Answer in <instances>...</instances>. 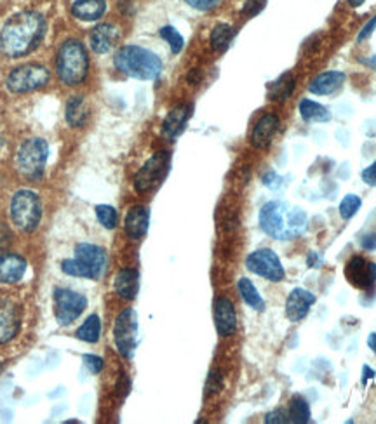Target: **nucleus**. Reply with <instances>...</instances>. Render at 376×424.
<instances>
[{
	"instance_id": "nucleus-3",
	"label": "nucleus",
	"mask_w": 376,
	"mask_h": 424,
	"mask_svg": "<svg viewBox=\"0 0 376 424\" xmlns=\"http://www.w3.org/2000/svg\"><path fill=\"white\" fill-rule=\"evenodd\" d=\"M114 63L122 74L138 81H154L155 77H159L163 70V61L159 56L140 45H125L118 49Z\"/></svg>"
},
{
	"instance_id": "nucleus-43",
	"label": "nucleus",
	"mask_w": 376,
	"mask_h": 424,
	"mask_svg": "<svg viewBox=\"0 0 376 424\" xmlns=\"http://www.w3.org/2000/svg\"><path fill=\"white\" fill-rule=\"evenodd\" d=\"M361 247L364 251H375L376 249V235L368 233L361 238Z\"/></svg>"
},
{
	"instance_id": "nucleus-33",
	"label": "nucleus",
	"mask_w": 376,
	"mask_h": 424,
	"mask_svg": "<svg viewBox=\"0 0 376 424\" xmlns=\"http://www.w3.org/2000/svg\"><path fill=\"white\" fill-rule=\"evenodd\" d=\"M160 37L169 44L173 54H178V52L183 49L185 45L183 37H181V33L178 32L176 28H173V26H163V28H160Z\"/></svg>"
},
{
	"instance_id": "nucleus-19",
	"label": "nucleus",
	"mask_w": 376,
	"mask_h": 424,
	"mask_svg": "<svg viewBox=\"0 0 376 424\" xmlns=\"http://www.w3.org/2000/svg\"><path fill=\"white\" fill-rule=\"evenodd\" d=\"M345 82V74L338 72V70H331V72H322L317 77L313 78L309 84V92L317 96H328L338 91Z\"/></svg>"
},
{
	"instance_id": "nucleus-29",
	"label": "nucleus",
	"mask_w": 376,
	"mask_h": 424,
	"mask_svg": "<svg viewBox=\"0 0 376 424\" xmlns=\"http://www.w3.org/2000/svg\"><path fill=\"white\" fill-rule=\"evenodd\" d=\"M289 421L296 424H305L309 423L312 417V410H310L309 402L303 399L302 395H295L289 402Z\"/></svg>"
},
{
	"instance_id": "nucleus-6",
	"label": "nucleus",
	"mask_w": 376,
	"mask_h": 424,
	"mask_svg": "<svg viewBox=\"0 0 376 424\" xmlns=\"http://www.w3.org/2000/svg\"><path fill=\"white\" fill-rule=\"evenodd\" d=\"M49 147L42 138H32L18 151V169L28 180H39L48 162Z\"/></svg>"
},
{
	"instance_id": "nucleus-22",
	"label": "nucleus",
	"mask_w": 376,
	"mask_h": 424,
	"mask_svg": "<svg viewBox=\"0 0 376 424\" xmlns=\"http://www.w3.org/2000/svg\"><path fill=\"white\" fill-rule=\"evenodd\" d=\"M26 271V261L16 254L0 256V282L2 284H14L21 280Z\"/></svg>"
},
{
	"instance_id": "nucleus-25",
	"label": "nucleus",
	"mask_w": 376,
	"mask_h": 424,
	"mask_svg": "<svg viewBox=\"0 0 376 424\" xmlns=\"http://www.w3.org/2000/svg\"><path fill=\"white\" fill-rule=\"evenodd\" d=\"M298 110L306 124H310V122H328L329 118H331V112H329V108L322 106L321 103L312 101V99H302V101H300Z\"/></svg>"
},
{
	"instance_id": "nucleus-34",
	"label": "nucleus",
	"mask_w": 376,
	"mask_h": 424,
	"mask_svg": "<svg viewBox=\"0 0 376 424\" xmlns=\"http://www.w3.org/2000/svg\"><path fill=\"white\" fill-rule=\"evenodd\" d=\"M96 216L100 223L103 224L108 230H114L117 226V211L110 205H98L96 207Z\"/></svg>"
},
{
	"instance_id": "nucleus-18",
	"label": "nucleus",
	"mask_w": 376,
	"mask_h": 424,
	"mask_svg": "<svg viewBox=\"0 0 376 424\" xmlns=\"http://www.w3.org/2000/svg\"><path fill=\"white\" fill-rule=\"evenodd\" d=\"M148 223H150V212L145 205H134L129 209L127 216H125V233L127 237L138 240V238L145 237L148 231Z\"/></svg>"
},
{
	"instance_id": "nucleus-50",
	"label": "nucleus",
	"mask_w": 376,
	"mask_h": 424,
	"mask_svg": "<svg viewBox=\"0 0 376 424\" xmlns=\"http://www.w3.org/2000/svg\"><path fill=\"white\" fill-rule=\"evenodd\" d=\"M347 2L352 6V8H359V6L364 4L366 0H347Z\"/></svg>"
},
{
	"instance_id": "nucleus-11",
	"label": "nucleus",
	"mask_w": 376,
	"mask_h": 424,
	"mask_svg": "<svg viewBox=\"0 0 376 424\" xmlns=\"http://www.w3.org/2000/svg\"><path fill=\"white\" fill-rule=\"evenodd\" d=\"M56 318L61 326H70L74 320L81 317L82 311L87 306V301L82 294L74 293L68 289H56Z\"/></svg>"
},
{
	"instance_id": "nucleus-8",
	"label": "nucleus",
	"mask_w": 376,
	"mask_h": 424,
	"mask_svg": "<svg viewBox=\"0 0 376 424\" xmlns=\"http://www.w3.org/2000/svg\"><path fill=\"white\" fill-rule=\"evenodd\" d=\"M49 70L42 65H25L12 70L8 77V89L11 92H28L48 84Z\"/></svg>"
},
{
	"instance_id": "nucleus-31",
	"label": "nucleus",
	"mask_w": 376,
	"mask_h": 424,
	"mask_svg": "<svg viewBox=\"0 0 376 424\" xmlns=\"http://www.w3.org/2000/svg\"><path fill=\"white\" fill-rule=\"evenodd\" d=\"M101 334V322L96 315H91V317L82 324V327H79L77 337L79 339L85 341V343H96L100 339Z\"/></svg>"
},
{
	"instance_id": "nucleus-27",
	"label": "nucleus",
	"mask_w": 376,
	"mask_h": 424,
	"mask_svg": "<svg viewBox=\"0 0 376 424\" xmlns=\"http://www.w3.org/2000/svg\"><path fill=\"white\" fill-rule=\"evenodd\" d=\"M237 289H239L240 296H242L244 303H246L247 306L253 308V310L256 311L265 310V301H263V297L260 296L258 289H256V286L249 280V278L246 277L239 278V282H237Z\"/></svg>"
},
{
	"instance_id": "nucleus-2",
	"label": "nucleus",
	"mask_w": 376,
	"mask_h": 424,
	"mask_svg": "<svg viewBox=\"0 0 376 424\" xmlns=\"http://www.w3.org/2000/svg\"><path fill=\"white\" fill-rule=\"evenodd\" d=\"M260 226L275 240H295L309 228V218L302 207H291L286 202H267L260 209Z\"/></svg>"
},
{
	"instance_id": "nucleus-26",
	"label": "nucleus",
	"mask_w": 376,
	"mask_h": 424,
	"mask_svg": "<svg viewBox=\"0 0 376 424\" xmlns=\"http://www.w3.org/2000/svg\"><path fill=\"white\" fill-rule=\"evenodd\" d=\"M296 87V77L291 74V72H286L284 75H280L269 89V98L272 101H286L288 98H291L293 91Z\"/></svg>"
},
{
	"instance_id": "nucleus-41",
	"label": "nucleus",
	"mask_w": 376,
	"mask_h": 424,
	"mask_svg": "<svg viewBox=\"0 0 376 424\" xmlns=\"http://www.w3.org/2000/svg\"><path fill=\"white\" fill-rule=\"evenodd\" d=\"M375 28H376V16H375V18L369 19V21L366 23L364 26H362V30L359 32V35H357V42H364L366 39L371 37L373 32H375Z\"/></svg>"
},
{
	"instance_id": "nucleus-40",
	"label": "nucleus",
	"mask_w": 376,
	"mask_h": 424,
	"mask_svg": "<svg viewBox=\"0 0 376 424\" xmlns=\"http://www.w3.org/2000/svg\"><path fill=\"white\" fill-rule=\"evenodd\" d=\"M361 178L369 187H376V160L361 172Z\"/></svg>"
},
{
	"instance_id": "nucleus-17",
	"label": "nucleus",
	"mask_w": 376,
	"mask_h": 424,
	"mask_svg": "<svg viewBox=\"0 0 376 424\" xmlns=\"http://www.w3.org/2000/svg\"><path fill=\"white\" fill-rule=\"evenodd\" d=\"M277 129H279V117L275 114L262 115L251 132V145L255 148H267Z\"/></svg>"
},
{
	"instance_id": "nucleus-44",
	"label": "nucleus",
	"mask_w": 376,
	"mask_h": 424,
	"mask_svg": "<svg viewBox=\"0 0 376 424\" xmlns=\"http://www.w3.org/2000/svg\"><path fill=\"white\" fill-rule=\"evenodd\" d=\"M11 242V231L6 224H0V251L6 249Z\"/></svg>"
},
{
	"instance_id": "nucleus-15",
	"label": "nucleus",
	"mask_w": 376,
	"mask_h": 424,
	"mask_svg": "<svg viewBox=\"0 0 376 424\" xmlns=\"http://www.w3.org/2000/svg\"><path fill=\"white\" fill-rule=\"evenodd\" d=\"M315 301L317 299H315V296L310 290L296 287V289L289 293L288 299H286V317L291 322H300V320H303L309 315Z\"/></svg>"
},
{
	"instance_id": "nucleus-46",
	"label": "nucleus",
	"mask_w": 376,
	"mask_h": 424,
	"mask_svg": "<svg viewBox=\"0 0 376 424\" xmlns=\"http://www.w3.org/2000/svg\"><path fill=\"white\" fill-rule=\"evenodd\" d=\"M375 376H376V372L371 369V367H369V365L362 367V377H361L362 386H366V384H368V381L373 379V377H375Z\"/></svg>"
},
{
	"instance_id": "nucleus-20",
	"label": "nucleus",
	"mask_w": 376,
	"mask_h": 424,
	"mask_svg": "<svg viewBox=\"0 0 376 424\" xmlns=\"http://www.w3.org/2000/svg\"><path fill=\"white\" fill-rule=\"evenodd\" d=\"M190 115H192V106L190 105H180L176 106V108H173L163 124L164 138L169 139V141L178 138V136L181 134V131L185 129V124L188 122Z\"/></svg>"
},
{
	"instance_id": "nucleus-14",
	"label": "nucleus",
	"mask_w": 376,
	"mask_h": 424,
	"mask_svg": "<svg viewBox=\"0 0 376 424\" xmlns=\"http://www.w3.org/2000/svg\"><path fill=\"white\" fill-rule=\"evenodd\" d=\"M214 326L222 337H230L237 330V313L232 301L225 296L214 301Z\"/></svg>"
},
{
	"instance_id": "nucleus-32",
	"label": "nucleus",
	"mask_w": 376,
	"mask_h": 424,
	"mask_svg": "<svg viewBox=\"0 0 376 424\" xmlns=\"http://www.w3.org/2000/svg\"><path fill=\"white\" fill-rule=\"evenodd\" d=\"M361 205H362V200L357 197V195L348 193L347 197L340 202L338 211H340V216H342V220H345V221L352 220V218H354L355 214L359 212Z\"/></svg>"
},
{
	"instance_id": "nucleus-4",
	"label": "nucleus",
	"mask_w": 376,
	"mask_h": 424,
	"mask_svg": "<svg viewBox=\"0 0 376 424\" xmlns=\"http://www.w3.org/2000/svg\"><path fill=\"white\" fill-rule=\"evenodd\" d=\"M87 54L81 42L67 41L61 45L56 59V72L63 84L79 85L87 75Z\"/></svg>"
},
{
	"instance_id": "nucleus-42",
	"label": "nucleus",
	"mask_w": 376,
	"mask_h": 424,
	"mask_svg": "<svg viewBox=\"0 0 376 424\" xmlns=\"http://www.w3.org/2000/svg\"><path fill=\"white\" fill-rule=\"evenodd\" d=\"M115 390H117V395L118 396H125V395H127V393H129V390H131L129 377L125 376V374H121V377H118L117 386H115Z\"/></svg>"
},
{
	"instance_id": "nucleus-24",
	"label": "nucleus",
	"mask_w": 376,
	"mask_h": 424,
	"mask_svg": "<svg viewBox=\"0 0 376 424\" xmlns=\"http://www.w3.org/2000/svg\"><path fill=\"white\" fill-rule=\"evenodd\" d=\"M107 2L105 0H77L72 8L75 18L84 19V21H94L105 14Z\"/></svg>"
},
{
	"instance_id": "nucleus-9",
	"label": "nucleus",
	"mask_w": 376,
	"mask_h": 424,
	"mask_svg": "<svg viewBox=\"0 0 376 424\" xmlns=\"http://www.w3.org/2000/svg\"><path fill=\"white\" fill-rule=\"evenodd\" d=\"M75 263L79 266V277L100 280L107 268V253L92 244H81L75 251Z\"/></svg>"
},
{
	"instance_id": "nucleus-37",
	"label": "nucleus",
	"mask_w": 376,
	"mask_h": 424,
	"mask_svg": "<svg viewBox=\"0 0 376 424\" xmlns=\"http://www.w3.org/2000/svg\"><path fill=\"white\" fill-rule=\"evenodd\" d=\"M267 424H286L289 423V414L282 409H275L265 416Z\"/></svg>"
},
{
	"instance_id": "nucleus-5",
	"label": "nucleus",
	"mask_w": 376,
	"mask_h": 424,
	"mask_svg": "<svg viewBox=\"0 0 376 424\" xmlns=\"http://www.w3.org/2000/svg\"><path fill=\"white\" fill-rule=\"evenodd\" d=\"M42 207L37 195L30 190H21L12 197L11 218L12 223L23 231H34L41 223Z\"/></svg>"
},
{
	"instance_id": "nucleus-35",
	"label": "nucleus",
	"mask_w": 376,
	"mask_h": 424,
	"mask_svg": "<svg viewBox=\"0 0 376 424\" xmlns=\"http://www.w3.org/2000/svg\"><path fill=\"white\" fill-rule=\"evenodd\" d=\"M223 386V376L220 370H211L209 377H207L206 383V395H213V393H218L222 390Z\"/></svg>"
},
{
	"instance_id": "nucleus-23",
	"label": "nucleus",
	"mask_w": 376,
	"mask_h": 424,
	"mask_svg": "<svg viewBox=\"0 0 376 424\" xmlns=\"http://www.w3.org/2000/svg\"><path fill=\"white\" fill-rule=\"evenodd\" d=\"M118 39V32L114 25H105L96 26V28L91 32V47L92 51L98 52V54H105V52L110 51L115 45Z\"/></svg>"
},
{
	"instance_id": "nucleus-48",
	"label": "nucleus",
	"mask_w": 376,
	"mask_h": 424,
	"mask_svg": "<svg viewBox=\"0 0 376 424\" xmlns=\"http://www.w3.org/2000/svg\"><path fill=\"white\" fill-rule=\"evenodd\" d=\"M361 61L364 63L366 66H369V68L376 72V56H371V58H361Z\"/></svg>"
},
{
	"instance_id": "nucleus-47",
	"label": "nucleus",
	"mask_w": 376,
	"mask_h": 424,
	"mask_svg": "<svg viewBox=\"0 0 376 424\" xmlns=\"http://www.w3.org/2000/svg\"><path fill=\"white\" fill-rule=\"evenodd\" d=\"M199 81H200V72L197 68H194L192 72L188 74V82L196 85V84H199Z\"/></svg>"
},
{
	"instance_id": "nucleus-12",
	"label": "nucleus",
	"mask_w": 376,
	"mask_h": 424,
	"mask_svg": "<svg viewBox=\"0 0 376 424\" xmlns=\"http://www.w3.org/2000/svg\"><path fill=\"white\" fill-rule=\"evenodd\" d=\"M167 165H169V155H167V151L155 153L154 157L138 171L136 178H134V188H136V191L145 193V191L152 190V188L166 176Z\"/></svg>"
},
{
	"instance_id": "nucleus-7",
	"label": "nucleus",
	"mask_w": 376,
	"mask_h": 424,
	"mask_svg": "<svg viewBox=\"0 0 376 424\" xmlns=\"http://www.w3.org/2000/svg\"><path fill=\"white\" fill-rule=\"evenodd\" d=\"M138 337V315L133 308L121 311L114 326V339L118 353L125 359H131L136 350Z\"/></svg>"
},
{
	"instance_id": "nucleus-21",
	"label": "nucleus",
	"mask_w": 376,
	"mask_h": 424,
	"mask_svg": "<svg viewBox=\"0 0 376 424\" xmlns=\"http://www.w3.org/2000/svg\"><path fill=\"white\" fill-rule=\"evenodd\" d=\"M138 286H140V275L133 268H124V270L118 271L114 282L117 296L125 301H133L136 297Z\"/></svg>"
},
{
	"instance_id": "nucleus-36",
	"label": "nucleus",
	"mask_w": 376,
	"mask_h": 424,
	"mask_svg": "<svg viewBox=\"0 0 376 424\" xmlns=\"http://www.w3.org/2000/svg\"><path fill=\"white\" fill-rule=\"evenodd\" d=\"M265 6H267V0H246V6H244V14H246L247 18H253V16L260 14Z\"/></svg>"
},
{
	"instance_id": "nucleus-51",
	"label": "nucleus",
	"mask_w": 376,
	"mask_h": 424,
	"mask_svg": "<svg viewBox=\"0 0 376 424\" xmlns=\"http://www.w3.org/2000/svg\"><path fill=\"white\" fill-rule=\"evenodd\" d=\"M2 369H4V365H2V363H0V372H2Z\"/></svg>"
},
{
	"instance_id": "nucleus-13",
	"label": "nucleus",
	"mask_w": 376,
	"mask_h": 424,
	"mask_svg": "<svg viewBox=\"0 0 376 424\" xmlns=\"http://www.w3.org/2000/svg\"><path fill=\"white\" fill-rule=\"evenodd\" d=\"M345 278L357 289L371 290L376 284V264L362 256L351 257L345 264Z\"/></svg>"
},
{
	"instance_id": "nucleus-28",
	"label": "nucleus",
	"mask_w": 376,
	"mask_h": 424,
	"mask_svg": "<svg viewBox=\"0 0 376 424\" xmlns=\"http://www.w3.org/2000/svg\"><path fill=\"white\" fill-rule=\"evenodd\" d=\"M87 118V106L82 96H74L67 103V120L72 127H81Z\"/></svg>"
},
{
	"instance_id": "nucleus-1",
	"label": "nucleus",
	"mask_w": 376,
	"mask_h": 424,
	"mask_svg": "<svg viewBox=\"0 0 376 424\" xmlns=\"http://www.w3.org/2000/svg\"><path fill=\"white\" fill-rule=\"evenodd\" d=\"M44 32L42 14L34 11L18 12L0 30V51L8 58H21L41 44Z\"/></svg>"
},
{
	"instance_id": "nucleus-49",
	"label": "nucleus",
	"mask_w": 376,
	"mask_h": 424,
	"mask_svg": "<svg viewBox=\"0 0 376 424\" xmlns=\"http://www.w3.org/2000/svg\"><path fill=\"white\" fill-rule=\"evenodd\" d=\"M368 346L371 348V351L376 355V332H371L368 336Z\"/></svg>"
},
{
	"instance_id": "nucleus-10",
	"label": "nucleus",
	"mask_w": 376,
	"mask_h": 424,
	"mask_svg": "<svg viewBox=\"0 0 376 424\" xmlns=\"http://www.w3.org/2000/svg\"><path fill=\"white\" fill-rule=\"evenodd\" d=\"M247 270L270 282L284 280L286 271L279 256L272 249H258L251 253L246 259Z\"/></svg>"
},
{
	"instance_id": "nucleus-45",
	"label": "nucleus",
	"mask_w": 376,
	"mask_h": 424,
	"mask_svg": "<svg viewBox=\"0 0 376 424\" xmlns=\"http://www.w3.org/2000/svg\"><path fill=\"white\" fill-rule=\"evenodd\" d=\"M279 181H280L279 176H277L275 172H269V174H267L265 178H263V183H265L269 188H277L280 184Z\"/></svg>"
},
{
	"instance_id": "nucleus-38",
	"label": "nucleus",
	"mask_w": 376,
	"mask_h": 424,
	"mask_svg": "<svg viewBox=\"0 0 376 424\" xmlns=\"http://www.w3.org/2000/svg\"><path fill=\"white\" fill-rule=\"evenodd\" d=\"M84 363H85V367H87V369L91 370L92 374L101 372V369H103V360H101L100 357L85 355V357H84Z\"/></svg>"
},
{
	"instance_id": "nucleus-39",
	"label": "nucleus",
	"mask_w": 376,
	"mask_h": 424,
	"mask_svg": "<svg viewBox=\"0 0 376 424\" xmlns=\"http://www.w3.org/2000/svg\"><path fill=\"white\" fill-rule=\"evenodd\" d=\"M185 2H187L190 8L199 9V11H209V9H213L220 0H185Z\"/></svg>"
},
{
	"instance_id": "nucleus-30",
	"label": "nucleus",
	"mask_w": 376,
	"mask_h": 424,
	"mask_svg": "<svg viewBox=\"0 0 376 424\" xmlns=\"http://www.w3.org/2000/svg\"><path fill=\"white\" fill-rule=\"evenodd\" d=\"M233 37V30L230 25H225V23H220L213 28L211 32V47L214 51H225L229 47L230 41Z\"/></svg>"
},
{
	"instance_id": "nucleus-16",
	"label": "nucleus",
	"mask_w": 376,
	"mask_h": 424,
	"mask_svg": "<svg viewBox=\"0 0 376 424\" xmlns=\"http://www.w3.org/2000/svg\"><path fill=\"white\" fill-rule=\"evenodd\" d=\"M21 324L19 308L12 301L0 299V344L8 343L18 334Z\"/></svg>"
}]
</instances>
